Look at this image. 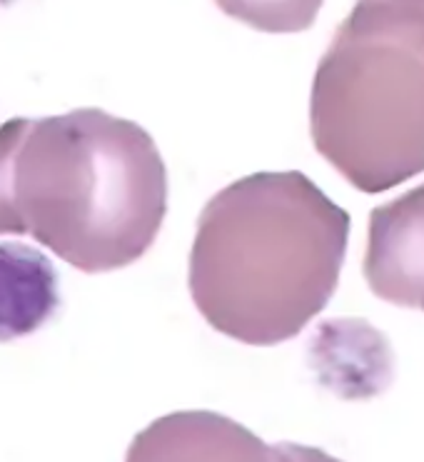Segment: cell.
I'll list each match as a JSON object with an SVG mask.
<instances>
[{"label": "cell", "instance_id": "cell-1", "mask_svg": "<svg viewBox=\"0 0 424 462\" xmlns=\"http://www.w3.org/2000/svg\"><path fill=\"white\" fill-rule=\"evenodd\" d=\"M350 213L297 171L254 172L202 208L190 295L217 333L280 345L302 333L337 291Z\"/></svg>", "mask_w": 424, "mask_h": 462}, {"label": "cell", "instance_id": "cell-2", "mask_svg": "<svg viewBox=\"0 0 424 462\" xmlns=\"http://www.w3.org/2000/svg\"><path fill=\"white\" fill-rule=\"evenodd\" d=\"M18 236L80 273L133 265L168 213V171L138 123L80 108L25 123L13 152Z\"/></svg>", "mask_w": 424, "mask_h": 462}, {"label": "cell", "instance_id": "cell-3", "mask_svg": "<svg viewBox=\"0 0 424 462\" xmlns=\"http://www.w3.org/2000/svg\"><path fill=\"white\" fill-rule=\"evenodd\" d=\"M309 133L362 193L424 171V0H357L318 65Z\"/></svg>", "mask_w": 424, "mask_h": 462}, {"label": "cell", "instance_id": "cell-4", "mask_svg": "<svg viewBox=\"0 0 424 462\" xmlns=\"http://www.w3.org/2000/svg\"><path fill=\"white\" fill-rule=\"evenodd\" d=\"M362 270L380 300L424 312V183L372 210Z\"/></svg>", "mask_w": 424, "mask_h": 462}, {"label": "cell", "instance_id": "cell-5", "mask_svg": "<svg viewBox=\"0 0 424 462\" xmlns=\"http://www.w3.org/2000/svg\"><path fill=\"white\" fill-rule=\"evenodd\" d=\"M233 420L212 412H178L140 432L127 460H272L282 457Z\"/></svg>", "mask_w": 424, "mask_h": 462}, {"label": "cell", "instance_id": "cell-6", "mask_svg": "<svg viewBox=\"0 0 424 462\" xmlns=\"http://www.w3.org/2000/svg\"><path fill=\"white\" fill-rule=\"evenodd\" d=\"M60 308L58 273L41 250L0 243V343L38 333Z\"/></svg>", "mask_w": 424, "mask_h": 462}, {"label": "cell", "instance_id": "cell-7", "mask_svg": "<svg viewBox=\"0 0 424 462\" xmlns=\"http://www.w3.org/2000/svg\"><path fill=\"white\" fill-rule=\"evenodd\" d=\"M230 18L265 32L308 31L318 18L322 0H215Z\"/></svg>", "mask_w": 424, "mask_h": 462}, {"label": "cell", "instance_id": "cell-8", "mask_svg": "<svg viewBox=\"0 0 424 462\" xmlns=\"http://www.w3.org/2000/svg\"><path fill=\"white\" fill-rule=\"evenodd\" d=\"M28 118H13L0 125V236H18V223L13 216L11 175L13 152L23 135Z\"/></svg>", "mask_w": 424, "mask_h": 462}]
</instances>
